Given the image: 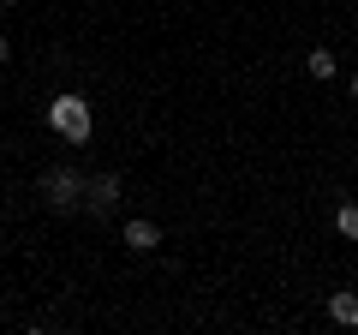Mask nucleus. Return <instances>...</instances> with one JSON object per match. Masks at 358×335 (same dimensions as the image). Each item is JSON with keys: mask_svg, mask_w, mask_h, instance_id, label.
Segmentation results:
<instances>
[{"mask_svg": "<svg viewBox=\"0 0 358 335\" xmlns=\"http://www.w3.org/2000/svg\"><path fill=\"white\" fill-rule=\"evenodd\" d=\"M48 126L60 132L66 144H90V102H84V96H72V90L54 96V102H48Z\"/></svg>", "mask_w": 358, "mask_h": 335, "instance_id": "1", "label": "nucleus"}, {"mask_svg": "<svg viewBox=\"0 0 358 335\" xmlns=\"http://www.w3.org/2000/svg\"><path fill=\"white\" fill-rule=\"evenodd\" d=\"M42 192H48V204L72 210V204H78V192H84V174H78V168H54L48 180H42Z\"/></svg>", "mask_w": 358, "mask_h": 335, "instance_id": "2", "label": "nucleus"}, {"mask_svg": "<svg viewBox=\"0 0 358 335\" xmlns=\"http://www.w3.org/2000/svg\"><path fill=\"white\" fill-rule=\"evenodd\" d=\"M126 245H131V252H155V245H162V228L143 221V216H131L126 221Z\"/></svg>", "mask_w": 358, "mask_h": 335, "instance_id": "3", "label": "nucleus"}, {"mask_svg": "<svg viewBox=\"0 0 358 335\" xmlns=\"http://www.w3.org/2000/svg\"><path fill=\"white\" fill-rule=\"evenodd\" d=\"M84 192H90V210H96V216H102V210H114V204H120V180H114V174H102V180H90Z\"/></svg>", "mask_w": 358, "mask_h": 335, "instance_id": "4", "label": "nucleus"}, {"mask_svg": "<svg viewBox=\"0 0 358 335\" xmlns=\"http://www.w3.org/2000/svg\"><path fill=\"white\" fill-rule=\"evenodd\" d=\"M329 317L346 323V329H358V294H329Z\"/></svg>", "mask_w": 358, "mask_h": 335, "instance_id": "5", "label": "nucleus"}, {"mask_svg": "<svg viewBox=\"0 0 358 335\" xmlns=\"http://www.w3.org/2000/svg\"><path fill=\"white\" fill-rule=\"evenodd\" d=\"M334 228H341V240H358V204H352V198L334 210Z\"/></svg>", "mask_w": 358, "mask_h": 335, "instance_id": "6", "label": "nucleus"}, {"mask_svg": "<svg viewBox=\"0 0 358 335\" xmlns=\"http://www.w3.org/2000/svg\"><path fill=\"white\" fill-rule=\"evenodd\" d=\"M334 66L341 60H334L329 48H310V78H334Z\"/></svg>", "mask_w": 358, "mask_h": 335, "instance_id": "7", "label": "nucleus"}, {"mask_svg": "<svg viewBox=\"0 0 358 335\" xmlns=\"http://www.w3.org/2000/svg\"><path fill=\"white\" fill-rule=\"evenodd\" d=\"M6 60H13V48H6V36H0V66H6Z\"/></svg>", "mask_w": 358, "mask_h": 335, "instance_id": "8", "label": "nucleus"}, {"mask_svg": "<svg viewBox=\"0 0 358 335\" xmlns=\"http://www.w3.org/2000/svg\"><path fill=\"white\" fill-rule=\"evenodd\" d=\"M0 6H18V0H0Z\"/></svg>", "mask_w": 358, "mask_h": 335, "instance_id": "9", "label": "nucleus"}, {"mask_svg": "<svg viewBox=\"0 0 358 335\" xmlns=\"http://www.w3.org/2000/svg\"><path fill=\"white\" fill-rule=\"evenodd\" d=\"M352 96H358V78H352Z\"/></svg>", "mask_w": 358, "mask_h": 335, "instance_id": "10", "label": "nucleus"}]
</instances>
